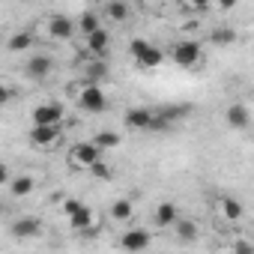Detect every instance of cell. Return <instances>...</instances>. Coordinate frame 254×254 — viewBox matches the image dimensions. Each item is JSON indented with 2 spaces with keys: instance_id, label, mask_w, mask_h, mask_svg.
Returning a JSON list of instances; mask_svg holds the SVG:
<instances>
[{
  "instance_id": "obj_1",
  "label": "cell",
  "mask_w": 254,
  "mask_h": 254,
  "mask_svg": "<svg viewBox=\"0 0 254 254\" xmlns=\"http://www.w3.org/2000/svg\"><path fill=\"white\" fill-rule=\"evenodd\" d=\"M99 159H102V150H99L93 141H81V144H75V147L69 150V165H72L75 171H90Z\"/></svg>"
},
{
  "instance_id": "obj_2",
  "label": "cell",
  "mask_w": 254,
  "mask_h": 254,
  "mask_svg": "<svg viewBox=\"0 0 254 254\" xmlns=\"http://www.w3.org/2000/svg\"><path fill=\"white\" fill-rule=\"evenodd\" d=\"M129 51H132L135 63H138V66H144V69H156V66H162V63H165V54H162L156 45H150L147 39H132Z\"/></svg>"
},
{
  "instance_id": "obj_3",
  "label": "cell",
  "mask_w": 254,
  "mask_h": 254,
  "mask_svg": "<svg viewBox=\"0 0 254 254\" xmlns=\"http://www.w3.org/2000/svg\"><path fill=\"white\" fill-rule=\"evenodd\" d=\"M78 102H81V108L90 111V114H102V111L108 108V96L102 93V87H99L96 81H87V84H84V90L78 93Z\"/></svg>"
},
{
  "instance_id": "obj_4",
  "label": "cell",
  "mask_w": 254,
  "mask_h": 254,
  "mask_svg": "<svg viewBox=\"0 0 254 254\" xmlns=\"http://www.w3.org/2000/svg\"><path fill=\"white\" fill-rule=\"evenodd\" d=\"M171 57H174V63H177V66L191 69V66H197V60H200V45H197L194 39H180V42L174 45Z\"/></svg>"
},
{
  "instance_id": "obj_5",
  "label": "cell",
  "mask_w": 254,
  "mask_h": 254,
  "mask_svg": "<svg viewBox=\"0 0 254 254\" xmlns=\"http://www.w3.org/2000/svg\"><path fill=\"white\" fill-rule=\"evenodd\" d=\"M60 138H63L60 126H33V129H30V144L39 147V150H51V147H57Z\"/></svg>"
},
{
  "instance_id": "obj_6",
  "label": "cell",
  "mask_w": 254,
  "mask_h": 254,
  "mask_svg": "<svg viewBox=\"0 0 254 254\" xmlns=\"http://www.w3.org/2000/svg\"><path fill=\"white\" fill-rule=\"evenodd\" d=\"M33 126H60L63 123V105L57 102H42L33 108Z\"/></svg>"
},
{
  "instance_id": "obj_7",
  "label": "cell",
  "mask_w": 254,
  "mask_h": 254,
  "mask_svg": "<svg viewBox=\"0 0 254 254\" xmlns=\"http://www.w3.org/2000/svg\"><path fill=\"white\" fill-rule=\"evenodd\" d=\"M45 30H48V39H54V42H69L78 27H75V21L66 18V15H51Z\"/></svg>"
},
{
  "instance_id": "obj_8",
  "label": "cell",
  "mask_w": 254,
  "mask_h": 254,
  "mask_svg": "<svg viewBox=\"0 0 254 254\" xmlns=\"http://www.w3.org/2000/svg\"><path fill=\"white\" fill-rule=\"evenodd\" d=\"M224 123L230 126V129H239V132H245V129H248V123H251V111H248V105H242V102H233V105L224 111Z\"/></svg>"
},
{
  "instance_id": "obj_9",
  "label": "cell",
  "mask_w": 254,
  "mask_h": 254,
  "mask_svg": "<svg viewBox=\"0 0 254 254\" xmlns=\"http://www.w3.org/2000/svg\"><path fill=\"white\" fill-rule=\"evenodd\" d=\"M84 39H87V51H90L93 57H99V60L111 51V33H108L105 27H96V30L87 33Z\"/></svg>"
},
{
  "instance_id": "obj_10",
  "label": "cell",
  "mask_w": 254,
  "mask_h": 254,
  "mask_svg": "<svg viewBox=\"0 0 254 254\" xmlns=\"http://www.w3.org/2000/svg\"><path fill=\"white\" fill-rule=\"evenodd\" d=\"M150 120H153V111L150 108H129L123 117L126 129H135V132H147L150 129Z\"/></svg>"
},
{
  "instance_id": "obj_11",
  "label": "cell",
  "mask_w": 254,
  "mask_h": 254,
  "mask_svg": "<svg viewBox=\"0 0 254 254\" xmlns=\"http://www.w3.org/2000/svg\"><path fill=\"white\" fill-rule=\"evenodd\" d=\"M150 233L147 230H141V227H135V230H126L123 236H120V248H126V251H144V248H150Z\"/></svg>"
},
{
  "instance_id": "obj_12",
  "label": "cell",
  "mask_w": 254,
  "mask_h": 254,
  "mask_svg": "<svg viewBox=\"0 0 254 254\" xmlns=\"http://www.w3.org/2000/svg\"><path fill=\"white\" fill-rule=\"evenodd\" d=\"M215 212L227 221V224H236L239 218H242V203L236 200V197H218V203H215Z\"/></svg>"
},
{
  "instance_id": "obj_13",
  "label": "cell",
  "mask_w": 254,
  "mask_h": 254,
  "mask_svg": "<svg viewBox=\"0 0 254 254\" xmlns=\"http://www.w3.org/2000/svg\"><path fill=\"white\" fill-rule=\"evenodd\" d=\"M93 224H96V212H93L87 203L69 215V227H72V230H78V233H84V230H93Z\"/></svg>"
},
{
  "instance_id": "obj_14",
  "label": "cell",
  "mask_w": 254,
  "mask_h": 254,
  "mask_svg": "<svg viewBox=\"0 0 254 254\" xmlns=\"http://www.w3.org/2000/svg\"><path fill=\"white\" fill-rule=\"evenodd\" d=\"M51 66H54V63H51L48 57H42V54H39V57H30V60H27L24 72H27V78L42 81V78H48V75H51Z\"/></svg>"
},
{
  "instance_id": "obj_15",
  "label": "cell",
  "mask_w": 254,
  "mask_h": 254,
  "mask_svg": "<svg viewBox=\"0 0 254 254\" xmlns=\"http://www.w3.org/2000/svg\"><path fill=\"white\" fill-rule=\"evenodd\" d=\"M42 233V221L39 218H18L12 221V236L18 239H30V236H39Z\"/></svg>"
},
{
  "instance_id": "obj_16",
  "label": "cell",
  "mask_w": 254,
  "mask_h": 254,
  "mask_svg": "<svg viewBox=\"0 0 254 254\" xmlns=\"http://www.w3.org/2000/svg\"><path fill=\"white\" fill-rule=\"evenodd\" d=\"M6 186H9L12 197H27V194L36 189V180H33V177H27V174H21V177H15V180L9 177V183H6Z\"/></svg>"
},
{
  "instance_id": "obj_17",
  "label": "cell",
  "mask_w": 254,
  "mask_h": 254,
  "mask_svg": "<svg viewBox=\"0 0 254 254\" xmlns=\"http://www.w3.org/2000/svg\"><path fill=\"white\" fill-rule=\"evenodd\" d=\"M180 218V209H177V203H159V209H156V224L159 227H174V221Z\"/></svg>"
},
{
  "instance_id": "obj_18",
  "label": "cell",
  "mask_w": 254,
  "mask_h": 254,
  "mask_svg": "<svg viewBox=\"0 0 254 254\" xmlns=\"http://www.w3.org/2000/svg\"><path fill=\"white\" fill-rule=\"evenodd\" d=\"M132 215H135V203L129 197H120V200L111 203V218L114 221H129Z\"/></svg>"
},
{
  "instance_id": "obj_19",
  "label": "cell",
  "mask_w": 254,
  "mask_h": 254,
  "mask_svg": "<svg viewBox=\"0 0 254 254\" xmlns=\"http://www.w3.org/2000/svg\"><path fill=\"white\" fill-rule=\"evenodd\" d=\"M105 12H108L111 21L123 24L126 18H129V0H108V3H105Z\"/></svg>"
},
{
  "instance_id": "obj_20",
  "label": "cell",
  "mask_w": 254,
  "mask_h": 254,
  "mask_svg": "<svg viewBox=\"0 0 254 254\" xmlns=\"http://www.w3.org/2000/svg\"><path fill=\"white\" fill-rule=\"evenodd\" d=\"M30 45H33V33H30V30H18V33H12L9 42H6L9 51H27Z\"/></svg>"
},
{
  "instance_id": "obj_21",
  "label": "cell",
  "mask_w": 254,
  "mask_h": 254,
  "mask_svg": "<svg viewBox=\"0 0 254 254\" xmlns=\"http://www.w3.org/2000/svg\"><path fill=\"white\" fill-rule=\"evenodd\" d=\"M174 227H177V236H180V239H186V242H191V239L197 236V224H194V221H189V218H177V221H174Z\"/></svg>"
},
{
  "instance_id": "obj_22",
  "label": "cell",
  "mask_w": 254,
  "mask_h": 254,
  "mask_svg": "<svg viewBox=\"0 0 254 254\" xmlns=\"http://www.w3.org/2000/svg\"><path fill=\"white\" fill-rule=\"evenodd\" d=\"M93 144H96L99 150H114V147H120V135H114L111 129H105V132H99V135L93 138Z\"/></svg>"
},
{
  "instance_id": "obj_23",
  "label": "cell",
  "mask_w": 254,
  "mask_h": 254,
  "mask_svg": "<svg viewBox=\"0 0 254 254\" xmlns=\"http://www.w3.org/2000/svg\"><path fill=\"white\" fill-rule=\"evenodd\" d=\"M75 27L87 36V33H93V30H96V27H102V24H99V15H96V12H84V15L78 18V24H75Z\"/></svg>"
},
{
  "instance_id": "obj_24",
  "label": "cell",
  "mask_w": 254,
  "mask_h": 254,
  "mask_svg": "<svg viewBox=\"0 0 254 254\" xmlns=\"http://www.w3.org/2000/svg\"><path fill=\"white\" fill-rule=\"evenodd\" d=\"M209 39H212L215 45H230V42L236 39V30H230V27H215V30L209 33Z\"/></svg>"
},
{
  "instance_id": "obj_25",
  "label": "cell",
  "mask_w": 254,
  "mask_h": 254,
  "mask_svg": "<svg viewBox=\"0 0 254 254\" xmlns=\"http://www.w3.org/2000/svg\"><path fill=\"white\" fill-rule=\"evenodd\" d=\"M90 174H93L96 180H111V177H114V168H108V165H105V159H99V162L90 168Z\"/></svg>"
},
{
  "instance_id": "obj_26",
  "label": "cell",
  "mask_w": 254,
  "mask_h": 254,
  "mask_svg": "<svg viewBox=\"0 0 254 254\" xmlns=\"http://www.w3.org/2000/svg\"><path fill=\"white\" fill-rule=\"evenodd\" d=\"M183 6H186L189 12H203V9L212 6V0H183Z\"/></svg>"
},
{
  "instance_id": "obj_27",
  "label": "cell",
  "mask_w": 254,
  "mask_h": 254,
  "mask_svg": "<svg viewBox=\"0 0 254 254\" xmlns=\"http://www.w3.org/2000/svg\"><path fill=\"white\" fill-rule=\"evenodd\" d=\"M81 206H84V203H81L78 197H66V200H63V215L69 218V215H72L75 209H81Z\"/></svg>"
},
{
  "instance_id": "obj_28",
  "label": "cell",
  "mask_w": 254,
  "mask_h": 254,
  "mask_svg": "<svg viewBox=\"0 0 254 254\" xmlns=\"http://www.w3.org/2000/svg\"><path fill=\"white\" fill-rule=\"evenodd\" d=\"M230 251H236V254H248V251H251V242H248V239H239V242L230 245Z\"/></svg>"
},
{
  "instance_id": "obj_29",
  "label": "cell",
  "mask_w": 254,
  "mask_h": 254,
  "mask_svg": "<svg viewBox=\"0 0 254 254\" xmlns=\"http://www.w3.org/2000/svg\"><path fill=\"white\" fill-rule=\"evenodd\" d=\"M9 99H12V90H9L6 84H0V105H6Z\"/></svg>"
},
{
  "instance_id": "obj_30",
  "label": "cell",
  "mask_w": 254,
  "mask_h": 254,
  "mask_svg": "<svg viewBox=\"0 0 254 254\" xmlns=\"http://www.w3.org/2000/svg\"><path fill=\"white\" fill-rule=\"evenodd\" d=\"M9 177H12V174H9V168L0 162V186H6V183H9Z\"/></svg>"
},
{
  "instance_id": "obj_31",
  "label": "cell",
  "mask_w": 254,
  "mask_h": 254,
  "mask_svg": "<svg viewBox=\"0 0 254 254\" xmlns=\"http://www.w3.org/2000/svg\"><path fill=\"white\" fill-rule=\"evenodd\" d=\"M212 3H218V9H224V12H227V9H233V6H236V0H212Z\"/></svg>"
},
{
  "instance_id": "obj_32",
  "label": "cell",
  "mask_w": 254,
  "mask_h": 254,
  "mask_svg": "<svg viewBox=\"0 0 254 254\" xmlns=\"http://www.w3.org/2000/svg\"><path fill=\"white\" fill-rule=\"evenodd\" d=\"M129 3H144V0H129Z\"/></svg>"
}]
</instances>
